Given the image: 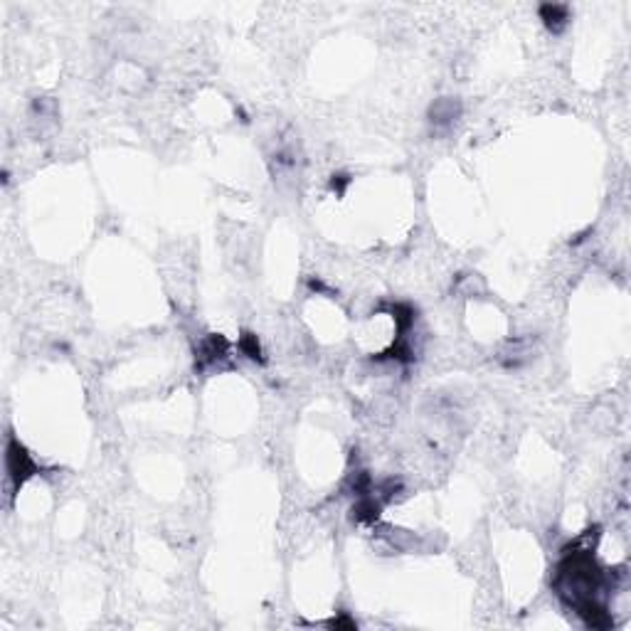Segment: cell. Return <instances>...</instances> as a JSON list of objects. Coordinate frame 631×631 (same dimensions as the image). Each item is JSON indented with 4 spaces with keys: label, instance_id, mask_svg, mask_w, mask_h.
<instances>
[{
    "label": "cell",
    "instance_id": "cell-1",
    "mask_svg": "<svg viewBox=\"0 0 631 631\" xmlns=\"http://www.w3.org/2000/svg\"><path fill=\"white\" fill-rule=\"evenodd\" d=\"M6 471H8V479L13 481L15 489H20V486L38 471V464L33 461L28 449H25L15 436H10V439H8V446H6Z\"/></svg>",
    "mask_w": 631,
    "mask_h": 631
},
{
    "label": "cell",
    "instance_id": "cell-3",
    "mask_svg": "<svg viewBox=\"0 0 631 631\" xmlns=\"http://www.w3.org/2000/svg\"><path fill=\"white\" fill-rule=\"evenodd\" d=\"M540 17H543L545 25H548L552 33H560V30L567 25L570 13H567V6H543L540 8Z\"/></svg>",
    "mask_w": 631,
    "mask_h": 631
},
{
    "label": "cell",
    "instance_id": "cell-2",
    "mask_svg": "<svg viewBox=\"0 0 631 631\" xmlns=\"http://www.w3.org/2000/svg\"><path fill=\"white\" fill-rule=\"evenodd\" d=\"M459 116V104L452 99H441L432 106V124L434 126H452Z\"/></svg>",
    "mask_w": 631,
    "mask_h": 631
},
{
    "label": "cell",
    "instance_id": "cell-4",
    "mask_svg": "<svg viewBox=\"0 0 631 631\" xmlns=\"http://www.w3.org/2000/svg\"><path fill=\"white\" fill-rule=\"evenodd\" d=\"M242 348L249 353V358H256V355H259V343H256L254 336H247L245 341H242Z\"/></svg>",
    "mask_w": 631,
    "mask_h": 631
}]
</instances>
